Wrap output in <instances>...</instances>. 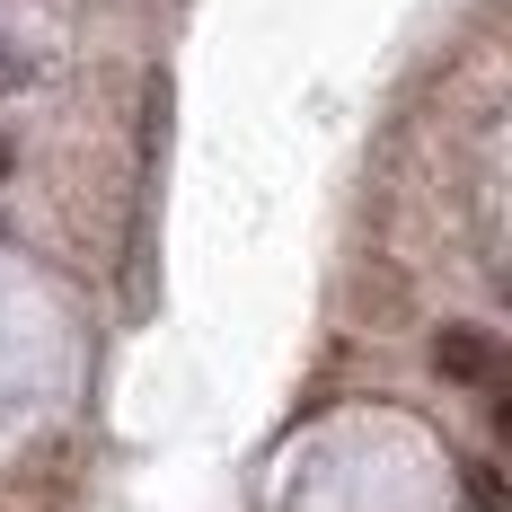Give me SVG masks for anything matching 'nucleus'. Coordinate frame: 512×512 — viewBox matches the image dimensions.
Here are the masks:
<instances>
[{
    "label": "nucleus",
    "mask_w": 512,
    "mask_h": 512,
    "mask_svg": "<svg viewBox=\"0 0 512 512\" xmlns=\"http://www.w3.org/2000/svg\"><path fill=\"white\" fill-rule=\"evenodd\" d=\"M433 371L477 389V380H495V371H504V345H495L486 327H442V336H433Z\"/></svg>",
    "instance_id": "obj_1"
},
{
    "label": "nucleus",
    "mask_w": 512,
    "mask_h": 512,
    "mask_svg": "<svg viewBox=\"0 0 512 512\" xmlns=\"http://www.w3.org/2000/svg\"><path fill=\"white\" fill-rule=\"evenodd\" d=\"M9 168H18V151H9V133H0V177H9Z\"/></svg>",
    "instance_id": "obj_2"
}]
</instances>
